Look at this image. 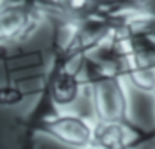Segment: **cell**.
<instances>
[{
	"instance_id": "cell-1",
	"label": "cell",
	"mask_w": 155,
	"mask_h": 149,
	"mask_svg": "<svg viewBox=\"0 0 155 149\" xmlns=\"http://www.w3.org/2000/svg\"><path fill=\"white\" fill-rule=\"evenodd\" d=\"M94 129L96 120L59 111L41 120L34 129V137L41 132L74 149H91L94 146Z\"/></svg>"
},
{
	"instance_id": "cell-2",
	"label": "cell",
	"mask_w": 155,
	"mask_h": 149,
	"mask_svg": "<svg viewBox=\"0 0 155 149\" xmlns=\"http://www.w3.org/2000/svg\"><path fill=\"white\" fill-rule=\"evenodd\" d=\"M153 132H147L129 119L114 122H96L94 147L97 149H135L150 140Z\"/></svg>"
},
{
	"instance_id": "cell-3",
	"label": "cell",
	"mask_w": 155,
	"mask_h": 149,
	"mask_svg": "<svg viewBox=\"0 0 155 149\" xmlns=\"http://www.w3.org/2000/svg\"><path fill=\"white\" fill-rule=\"evenodd\" d=\"M138 2H141V0H138Z\"/></svg>"
}]
</instances>
